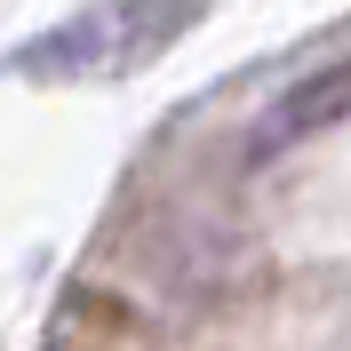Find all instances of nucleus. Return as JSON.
<instances>
[{
    "mask_svg": "<svg viewBox=\"0 0 351 351\" xmlns=\"http://www.w3.org/2000/svg\"><path fill=\"white\" fill-rule=\"evenodd\" d=\"M192 0H96L88 16H72L56 40H40L32 56H56V64H136L184 32Z\"/></svg>",
    "mask_w": 351,
    "mask_h": 351,
    "instance_id": "obj_1",
    "label": "nucleus"
}]
</instances>
